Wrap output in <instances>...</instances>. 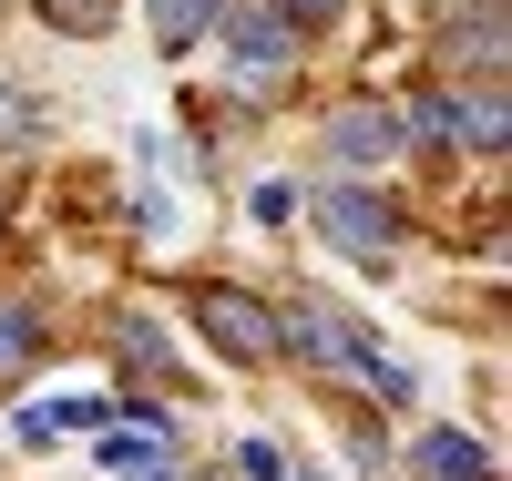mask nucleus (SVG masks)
Instances as JSON below:
<instances>
[{"mask_svg": "<svg viewBox=\"0 0 512 481\" xmlns=\"http://www.w3.org/2000/svg\"><path fill=\"white\" fill-rule=\"evenodd\" d=\"M113 348H123L134 369H175V348H164V328H154L144 308H123V318H113Z\"/></svg>", "mask_w": 512, "mask_h": 481, "instance_id": "nucleus-9", "label": "nucleus"}, {"mask_svg": "<svg viewBox=\"0 0 512 481\" xmlns=\"http://www.w3.org/2000/svg\"><path fill=\"white\" fill-rule=\"evenodd\" d=\"M31 359H41V318H31V308H0V379L31 369Z\"/></svg>", "mask_w": 512, "mask_h": 481, "instance_id": "nucleus-10", "label": "nucleus"}, {"mask_svg": "<svg viewBox=\"0 0 512 481\" xmlns=\"http://www.w3.org/2000/svg\"><path fill=\"white\" fill-rule=\"evenodd\" d=\"M277 348H297L308 369H328V379H359L369 400H420V379L390 359V348H369L338 308H318V297H297V308L277 318Z\"/></svg>", "mask_w": 512, "mask_h": 481, "instance_id": "nucleus-1", "label": "nucleus"}, {"mask_svg": "<svg viewBox=\"0 0 512 481\" xmlns=\"http://www.w3.org/2000/svg\"><path fill=\"white\" fill-rule=\"evenodd\" d=\"M328 154H338V164H390V154H400V113H379V103L328 113Z\"/></svg>", "mask_w": 512, "mask_h": 481, "instance_id": "nucleus-6", "label": "nucleus"}, {"mask_svg": "<svg viewBox=\"0 0 512 481\" xmlns=\"http://www.w3.org/2000/svg\"><path fill=\"white\" fill-rule=\"evenodd\" d=\"M216 21H226V0H154V41H164V52H185V41H205Z\"/></svg>", "mask_w": 512, "mask_h": 481, "instance_id": "nucleus-8", "label": "nucleus"}, {"mask_svg": "<svg viewBox=\"0 0 512 481\" xmlns=\"http://www.w3.org/2000/svg\"><path fill=\"white\" fill-rule=\"evenodd\" d=\"M287 481H328V471H287Z\"/></svg>", "mask_w": 512, "mask_h": 481, "instance_id": "nucleus-18", "label": "nucleus"}, {"mask_svg": "<svg viewBox=\"0 0 512 481\" xmlns=\"http://www.w3.org/2000/svg\"><path fill=\"white\" fill-rule=\"evenodd\" d=\"M236 481H287V451L277 441H236Z\"/></svg>", "mask_w": 512, "mask_h": 481, "instance_id": "nucleus-13", "label": "nucleus"}, {"mask_svg": "<svg viewBox=\"0 0 512 481\" xmlns=\"http://www.w3.org/2000/svg\"><path fill=\"white\" fill-rule=\"evenodd\" d=\"M41 21H62V31H103L113 0H41Z\"/></svg>", "mask_w": 512, "mask_h": 481, "instance_id": "nucleus-14", "label": "nucleus"}, {"mask_svg": "<svg viewBox=\"0 0 512 481\" xmlns=\"http://www.w3.org/2000/svg\"><path fill=\"white\" fill-rule=\"evenodd\" d=\"M287 11V31H308V21H328V11H349V0H277Z\"/></svg>", "mask_w": 512, "mask_h": 481, "instance_id": "nucleus-15", "label": "nucleus"}, {"mask_svg": "<svg viewBox=\"0 0 512 481\" xmlns=\"http://www.w3.org/2000/svg\"><path fill=\"white\" fill-rule=\"evenodd\" d=\"M123 481H185V471H175V461H164V451H154L144 471H123Z\"/></svg>", "mask_w": 512, "mask_h": 481, "instance_id": "nucleus-16", "label": "nucleus"}, {"mask_svg": "<svg viewBox=\"0 0 512 481\" xmlns=\"http://www.w3.org/2000/svg\"><path fill=\"white\" fill-rule=\"evenodd\" d=\"M318 226H328L338 246H359V256H390L400 205H390V195H369V185H318Z\"/></svg>", "mask_w": 512, "mask_h": 481, "instance_id": "nucleus-4", "label": "nucleus"}, {"mask_svg": "<svg viewBox=\"0 0 512 481\" xmlns=\"http://www.w3.org/2000/svg\"><path fill=\"white\" fill-rule=\"evenodd\" d=\"M195 318H205V338H216L226 359H267V348H277V318L256 308V297H236V287H205Z\"/></svg>", "mask_w": 512, "mask_h": 481, "instance_id": "nucleus-5", "label": "nucleus"}, {"mask_svg": "<svg viewBox=\"0 0 512 481\" xmlns=\"http://www.w3.org/2000/svg\"><path fill=\"white\" fill-rule=\"evenodd\" d=\"M410 471H420V481H492V451L472 441V430H420V441H410Z\"/></svg>", "mask_w": 512, "mask_h": 481, "instance_id": "nucleus-7", "label": "nucleus"}, {"mask_svg": "<svg viewBox=\"0 0 512 481\" xmlns=\"http://www.w3.org/2000/svg\"><path fill=\"white\" fill-rule=\"evenodd\" d=\"M154 461V430H103V471H144Z\"/></svg>", "mask_w": 512, "mask_h": 481, "instance_id": "nucleus-12", "label": "nucleus"}, {"mask_svg": "<svg viewBox=\"0 0 512 481\" xmlns=\"http://www.w3.org/2000/svg\"><path fill=\"white\" fill-rule=\"evenodd\" d=\"M41 420H52V430H103V420H113V400H93V389H72V400H52Z\"/></svg>", "mask_w": 512, "mask_h": 481, "instance_id": "nucleus-11", "label": "nucleus"}, {"mask_svg": "<svg viewBox=\"0 0 512 481\" xmlns=\"http://www.w3.org/2000/svg\"><path fill=\"white\" fill-rule=\"evenodd\" d=\"M0 134H31V113H21V103H11V93H0Z\"/></svg>", "mask_w": 512, "mask_h": 481, "instance_id": "nucleus-17", "label": "nucleus"}, {"mask_svg": "<svg viewBox=\"0 0 512 481\" xmlns=\"http://www.w3.org/2000/svg\"><path fill=\"white\" fill-rule=\"evenodd\" d=\"M226 52H236V82H246V93H267V82L297 62V31H287L277 0H246V11H226Z\"/></svg>", "mask_w": 512, "mask_h": 481, "instance_id": "nucleus-3", "label": "nucleus"}, {"mask_svg": "<svg viewBox=\"0 0 512 481\" xmlns=\"http://www.w3.org/2000/svg\"><path fill=\"white\" fill-rule=\"evenodd\" d=\"M400 144H441V154H502L512 144V103L502 93H420L400 113Z\"/></svg>", "mask_w": 512, "mask_h": 481, "instance_id": "nucleus-2", "label": "nucleus"}]
</instances>
